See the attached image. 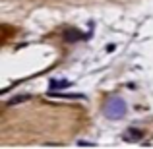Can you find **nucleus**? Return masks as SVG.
I'll use <instances>...</instances> for the list:
<instances>
[{"label": "nucleus", "instance_id": "nucleus-5", "mask_svg": "<svg viewBox=\"0 0 153 149\" xmlns=\"http://www.w3.org/2000/svg\"><path fill=\"white\" fill-rule=\"evenodd\" d=\"M72 82L68 79H52L51 82V91H58V89H64V87H70Z\"/></svg>", "mask_w": 153, "mask_h": 149}, {"label": "nucleus", "instance_id": "nucleus-2", "mask_svg": "<svg viewBox=\"0 0 153 149\" xmlns=\"http://www.w3.org/2000/svg\"><path fill=\"white\" fill-rule=\"evenodd\" d=\"M62 37H64L66 43H78V41H82V39H87V35H83V33H79L78 29L70 27V29H64Z\"/></svg>", "mask_w": 153, "mask_h": 149}, {"label": "nucleus", "instance_id": "nucleus-6", "mask_svg": "<svg viewBox=\"0 0 153 149\" xmlns=\"http://www.w3.org/2000/svg\"><path fill=\"white\" fill-rule=\"evenodd\" d=\"M29 99H31V95H29V93L16 95L14 99H10V101H8V105H19V103H23V101H29Z\"/></svg>", "mask_w": 153, "mask_h": 149}, {"label": "nucleus", "instance_id": "nucleus-4", "mask_svg": "<svg viewBox=\"0 0 153 149\" xmlns=\"http://www.w3.org/2000/svg\"><path fill=\"white\" fill-rule=\"evenodd\" d=\"M142 138H143V132L138 130V128H130V130H128V136H124L126 142H136V139H142Z\"/></svg>", "mask_w": 153, "mask_h": 149}, {"label": "nucleus", "instance_id": "nucleus-1", "mask_svg": "<svg viewBox=\"0 0 153 149\" xmlns=\"http://www.w3.org/2000/svg\"><path fill=\"white\" fill-rule=\"evenodd\" d=\"M105 114L112 120H118L126 114V103L122 99H111L107 105H105Z\"/></svg>", "mask_w": 153, "mask_h": 149}, {"label": "nucleus", "instance_id": "nucleus-3", "mask_svg": "<svg viewBox=\"0 0 153 149\" xmlns=\"http://www.w3.org/2000/svg\"><path fill=\"white\" fill-rule=\"evenodd\" d=\"M49 97H58V99H79L83 101L85 97L79 93H58V91H49Z\"/></svg>", "mask_w": 153, "mask_h": 149}]
</instances>
